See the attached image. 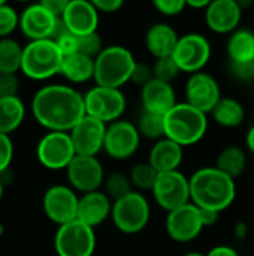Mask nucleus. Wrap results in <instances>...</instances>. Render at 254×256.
<instances>
[{"mask_svg": "<svg viewBox=\"0 0 254 256\" xmlns=\"http://www.w3.org/2000/svg\"><path fill=\"white\" fill-rule=\"evenodd\" d=\"M85 114L111 124L120 120L126 110V98L120 88L94 86L84 94Z\"/></svg>", "mask_w": 254, "mask_h": 256, "instance_id": "0eeeda50", "label": "nucleus"}, {"mask_svg": "<svg viewBox=\"0 0 254 256\" xmlns=\"http://www.w3.org/2000/svg\"><path fill=\"white\" fill-rule=\"evenodd\" d=\"M93 4L99 12L103 14H114L123 8V0H94Z\"/></svg>", "mask_w": 254, "mask_h": 256, "instance_id": "37998d69", "label": "nucleus"}, {"mask_svg": "<svg viewBox=\"0 0 254 256\" xmlns=\"http://www.w3.org/2000/svg\"><path fill=\"white\" fill-rule=\"evenodd\" d=\"M16 27H19V15H18V12L10 4L3 2L0 4V39L9 38V34Z\"/></svg>", "mask_w": 254, "mask_h": 256, "instance_id": "f704fd0d", "label": "nucleus"}, {"mask_svg": "<svg viewBox=\"0 0 254 256\" xmlns=\"http://www.w3.org/2000/svg\"><path fill=\"white\" fill-rule=\"evenodd\" d=\"M31 112L49 132H70L85 117L84 96L70 86H43L31 99Z\"/></svg>", "mask_w": 254, "mask_h": 256, "instance_id": "f257e3e1", "label": "nucleus"}, {"mask_svg": "<svg viewBox=\"0 0 254 256\" xmlns=\"http://www.w3.org/2000/svg\"><path fill=\"white\" fill-rule=\"evenodd\" d=\"M19 92L16 74H0V98H15Z\"/></svg>", "mask_w": 254, "mask_h": 256, "instance_id": "e433bc0d", "label": "nucleus"}, {"mask_svg": "<svg viewBox=\"0 0 254 256\" xmlns=\"http://www.w3.org/2000/svg\"><path fill=\"white\" fill-rule=\"evenodd\" d=\"M57 20L42 3H33L19 14V28L30 42L49 39Z\"/></svg>", "mask_w": 254, "mask_h": 256, "instance_id": "a211bd4d", "label": "nucleus"}, {"mask_svg": "<svg viewBox=\"0 0 254 256\" xmlns=\"http://www.w3.org/2000/svg\"><path fill=\"white\" fill-rule=\"evenodd\" d=\"M54 249L58 256H91L96 249L94 230L79 220L58 226Z\"/></svg>", "mask_w": 254, "mask_h": 256, "instance_id": "6e6552de", "label": "nucleus"}, {"mask_svg": "<svg viewBox=\"0 0 254 256\" xmlns=\"http://www.w3.org/2000/svg\"><path fill=\"white\" fill-rule=\"evenodd\" d=\"M151 80H154V74H153V68L144 64V63H136L135 69H133V74H132V78L130 81L135 82L136 86H147Z\"/></svg>", "mask_w": 254, "mask_h": 256, "instance_id": "ea45409f", "label": "nucleus"}, {"mask_svg": "<svg viewBox=\"0 0 254 256\" xmlns=\"http://www.w3.org/2000/svg\"><path fill=\"white\" fill-rule=\"evenodd\" d=\"M79 196L76 192L63 184H55L46 189L42 200L45 216L58 226L70 224L78 219Z\"/></svg>", "mask_w": 254, "mask_h": 256, "instance_id": "9b49d317", "label": "nucleus"}, {"mask_svg": "<svg viewBox=\"0 0 254 256\" xmlns=\"http://www.w3.org/2000/svg\"><path fill=\"white\" fill-rule=\"evenodd\" d=\"M150 204L141 192H132L112 202L111 219L115 228L124 234H138L148 225Z\"/></svg>", "mask_w": 254, "mask_h": 256, "instance_id": "423d86ee", "label": "nucleus"}, {"mask_svg": "<svg viewBox=\"0 0 254 256\" xmlns=\"http://www.w3.org/2000/svg\"><path fill=\"white\" fill-rule=\"evenodd\" d=\"M181 72L180 66L174 60V57H165V58H157L154 66H153V74L156 80H160L163 82H172L178 74Z\"/></svg>", "mask_w": 254, "mask_h": 256, "instance_id": "72a5a7b5", "label": "nucleus"}, {"mask_svg": "<svg viewBox=\"0 0 254 256\" xmlns=\"http://www.w3.org/2000/svg\"><path fill=\"white\" fill-rule=\"evenodd\" d=\"M153 4L160 14L166 16H175L187 8L186 0H156Z\"/></svg>", "mask_w": 254, "mask_h": 256, "instance_id": "58836bf2", "label": "nucleus"}, {"mask_svg": "<svg viewBox=\"0 0 254 256\" xmlns=\"http://www.w3.org/2000/svg\"><path fill=\"white\" fill-rule=\"evenodd\" d=\"M66 172L70 188L82 192V195L99 190V188L105 183L102 164L93 156H75L66 168Z\"/></svg>", "mask_w": 254, "mask_h": 256, "instance_id": "4468645a", "label": "nucleus"}, {"mask_svg": "<svg viewBox=\"0 0 254 256\" xmlns=\"http://www.w3.org/2000/svg\"><path fill=\"white\" fill-rule=\"evenodd\" d=\"M202 230L204 224L201 219V212L193 202L168 213L166 232L177 243H189L195 240Z\"/></svg>", "mask_w": 254, "mask_h": 256, "instance_id": "f3484780", "label": "nucleus"}, {"mask_svg": "<svg viewBox=\"0 0 254 256\" xmlns=\"http://www.w3.org/2000/svg\"><path fill=\"white\" fill-rule=\"evenodd\" d=\"M103 184H105V194L114 201H118L133 192L130 177L126 174H121V172L109 174L108 177H105Z\"/></svg>", "mask_w": 254, "mask_h": 256, "instance_id": "2f4dec72", "label": "nucleus"}, {"mask_svg": "<svg viewBox=\"0 0 254 256\" xmlns=\"http://www.w3.org/2000/svg\"><path fill=\"white\" fill-rule=\"evenodd\" d=\"M217 170L223 174L229 176L231 178H238L247 168V156L243 148L240 147H226L217 156Z\"/></svg>", "mask_w": 254, "mask_h": 256, "instance_id": "c85d7f7f", "label": "nucleus"}, {"mask_svg": "<svg viewBox=\"0 0 254 256\" xmlns=\"http://www.w3.org/2000/svg\"><path fill=\"white\" fill-rule=\"evenodd\" d=\"M141 135L136 124L127 120H117L106 128L103 150L117 160H124L133 156L139 147Z\"/></svg>", "mask_w": 254, "mask_h": 256, "instance_id": "ddd939ff", "label": "nucleus"}, {"mask_svg": "<svg viewBox=\"0 0 254 256\" xmlns=\"http://www.w3.org/2000/svg\"><path fill=\"white\" fill-rule=\"evenodd\" d=\"M63 58L64 56L54 40H31L22 50L21 72L30 80H48L61 72Z\"/></svg>", "mask_w": 254, "mask_h": 256, "instance_id": "39448f33", "label": "nucleus"}, {"mask_svg": "<svg viewBox=\"0 0 254 256\" xmlns=\"http://www.w3.org/2000/svg\"><path fill=\"white\" fill-rule=\"evenodd\" d=\"M22 50L24 46L12 38L0 39V74H16L21 70Z\"/></svg>", "mask_w": 254, "mask_h": 256, "instance_id": "c756f323", "label": "nucleus"}, {"mask_svg": "<svg viewBox=\"0 0 254 256\" xmlns=\"http://www.w3.org/2000/svg\"><path fill=\"white\" fill-rule=\"evenodd\" d=\"M129 177H130L133 188H136L139 190H153L159 174L147 162V164H138L136 166H133Z\"/></svg>", "mask_w": 254, "mask_h": 256, "instance_id": "473e14b6", "label": "nucleus"}, {"mask_svg": "<svg viewBox=\"0 0 254 256\" xmlns=\"http://www.w3.org/2000/svg\"><path fill=\"white\" fill-rule=\"evenodd\" d=\"M214 120L225 128H238L246 118V110L234 98H222L213 110Z\"/></svg>", "mask_w": 254, "mask_h": 256, "instance_id": "cd10ccee", "label": "nucleus"}, {"mask_svg": "<svg viewBox=\"0 0 254 256\" xmlns=\"http://www.w3.org/2000/svg\"><path fill=\"white\" fill-rule=\"evenodd\" d=\"M232 74L244 82L254 81V60L247 63H231Z\"/></svg>", "mask_w": 254, "mask_h": 256, "instance_id": "a19ab883", "label": "nucleus"}, {"mask_svg": "<svg viewBox=\"0 0 254 256\" xmlns=\"http://www.w3.org/2000/svg\"><path fill=\"white\" fill-rule=\"evenodd\" d=\"M151 192L156 202L168 213L192 202L190 178H187L180 171L159 174Z\"/></svg>", "mask_w": 254, "mask_h": 256, "instance_id": "9d476101", "label": "nucleus"}, {"mask_svg": "<svg viewBox=\"0 0 254 256\" xmlns=\"http://www.w3.org/2000/svg\"><path fill=\"white\" fill-rule=\"evenodd\" d=\"M1 234H3V226L0 225V236H1Z\"/></svg>", "mask_w": 254, "mask_h": 256, "instance_id": "3c124183", "label": "nucleus"}, {"mask_svg": "<svg viewBox=\"0 0 254 256\" xmlns=\"http://www.w3.org/2000/svg\"><path fill=\"white\" fill-rule=\"evenodd\" d=\"M201 212V219H202V224H204V228L205 226H211L214 225L217 220H219V212L216 210H210V208H199Z\"/></svg>", "mask_w": 254, "mask_h": 256, "instance_id": "c03bdc74", "label": "nucleus"}, {"mask_svg": "<svg viewBox=\"0 0 254 256\" xmlns=\"http://www.w3.org/2000/svg\"><path fill=\"white\" fill-rule=\"evenodd\" d=\"M186 4L189 8H193V9H202V8L207 9L210 2L208 0H186Z\"/></svg>", "mask_w": 254, "mask_h": 256, "instance_id": "49530a36", "label": "nucleus"}, {"mask_svg": "<svg viewBox=\"0 0 254 256\" xmlns=\"http://www.w3.org/2000/svg\"><path fill=\"white\" fill-rule=\"evenodd\" d=\"M208 129L207 114L193 108L187 102L177 104L165 116L166 138L180 144L181 147L199 142Z\"/></svg>", "mask_w": 254, "mask_h": 256, "instance_id": "7ed1b4c3", "label": "nucleus"}, {"mask_svg": "<svg viewBox=\"0 0 254 256\" xmlns=\"http://www.w3.org/2000/svg\"><path fill=\"white\" fill-rule=\"evenodd\" d=\"M61 20L73 34L84 36L97 32L99 10L96 9L93 2L70 0Z\"/></svg>", "mask_w": 254, "mask_h": 256, "instance_id": "aec40b11", "label": "nucleus"}, {"mask_svg": "<svg viewBox=\"0 0 254 256\" xmlns=\"http://www.w3.org/2000/svg\"><path fill=\"white\" fill-rule=\"evenodd\" d=\"M25 117V106L19 96L0 98V134L9 135L16 130Z\"/></svg>", "mask_w": 254, "mask_h": 256, "instance_id": "bb28decb", "label": "nucleus"}, {"mask_svg": "<svg viewBox=\"0 0 254 256\" xmlns=\"http://www.w3.org/2000/svg\"><path fill=\"white\" fill-rule=\"evenodd\" d=\"M141 100L145 111L166 116L175 105V92L172 84L163 82L160 80H151L141 90Z\"/></svg>", "mask_w": 254, "mask_h": 256, "instance_id": "4be33fe9", "label": "nucleus"}, {"mask_svg": "<svg viewBox=\"0 0 254 256\" xmlns=\"http://www.w3.org/2000/svg\"><path fill=\"white\" fill-rule=\"evenodd\" d=\"M184 256H207V255H204V254H199V252H192V254H187V255H184Z\"/></svg>", "mask_w": 254, "mask_h": 256, "instance_id": "8fccbe9b", "label": "nucleus"}, {"mask_svg": "<svg viewBox=\"0 0 254 256\" xmlns=\"http://www.w3.org/2000/svg\"><path fill=\"white\" fill-rule=\"evenodd\" d=\"M207 256H240L238 252L234 249V248H229V246H216L213 248Z\"/></svg>", "mask_w": 254, "mask_h": 256, "instance_id": "a18cd8bd", "label": "nucleus"}, {"mask_svg": "<svg viewBox=\"0 0 254 256\" xmlns=\"http://www.w3.org/2000/svg\"><path fill=\"white\" fill-rule=\"evenodd\" d=\"M67 81L70 82H85L88 80H94V58H90L84 54H72L63 58L61 72Z\"/></svg>", "mask_w": 254, "mask_h": 256, "instance_id": "393cba45", "label": "nucleus"}, {"mask_svg": "<svg viewBox=\"0 0 254 256\" xmlns=\"http://www.w3.org/2000/svg\"><path fill=\"white\" fill-rule=\"evenodd\" d=\"M241 16L243 8L235 0H214L205 9V21L216 33H234Z\"/></svg>", "mask_w": 254, "mask_h": 256, "instance_id": "6ab92c4d", "label": "nucleus"}, {"mask_svg": "<svg viewBox=\"0 0 254 256\" xmlns=\"http://www.w3.org/2000/svg\"><path fill=\"white\" fill-rule=\"evenodd\" d=\"M186 98L189 105L202 111L204 114H208L213 112L222 99V93L219 82L213 75L207 72H196L192 74L186 84Z\"/></svg>", "mask_w": 254, "mask_h": 256, "instance_id": "dca6fc26", "label": "nucleus"}, {"mask_svg": "<svg viewBox=\"0 0 254 256\" xmlns=\"http://www.w3.org/2000/svg\"><path fill=\"white\" fill-rule=\"evenodd\" d=\"M183 162V147L169 138L159 140L150 152L148 164L156 170L157 174L178 171Z\"/></svg>", "mask_w": 254, "mask_h": 256, "instance_id": "5701e85b", "label": "nucleus"}, {"mask_svg": "<svg viewBox=\"0 0 254 256\" xmlns=\"http://www.w3.org/2000/svg\"><path fill=\"white\" fill-rule=\"evenodd\" d=\"M180 36L177 32L165 22H157L153 24L145 36V44L148 51L157 58H165V57H172L177 45H178Z\"/></svg>", "mask_w": 254, "mask_h": 256, "instance_id": "b1692460", "label": "nucleus"}, {"mask_svg": "<svg viewBox=\"0 0 254 256\" xmlns=\"http://www.w3.org/2000/svg\"><path fill=\"white\" fill-rule=\"evenodd\" d=\"M106 124L85 114V117L69 132L76 156H93L103 150Z\"/></svg>", "mask_w": 254, "mask_h": 256, "instance_id": "2eb2a0df", "label": "nucleus"}, {"mask_svg": "<svg viewBox=\"0 0 254 256\" xmlns=\"http://www.w3.org/2000/svg\"><path fill=\"white\" fill-rule=\"evenodd\" d=\"M246 144H247L249 150L254 153V126L249 130V134H247V136H246Z\"/></svg>", "mask_w": 254, "mask_h": 256, "instance_id": "de8ad7c7", "label": "nucleus"}, {"mask_svg": "<svg viewBox=\"0 0 254 256\" xmlns=\"http://www.w3.org/2000/svg\"><path fill=\"white\" fill-rule=\"evenodd\" d=\"M111 212H112V202L105 192L96 190V192L84 194L82 196H79L76 220L94 230L111 216Z\"/></svg>", "mask_w": 254, "mask_h": 256, "instance_id": "412c9836", "label": "nucleus"}, {"mask_svg": "<svg viewBox=\"0 0 254 256\" xmlns=\"http://www.w3.org/2000/svg\"><path fill=\"white\" fill-rule=\"evenodd\" d=\"M231 63H247L254 60V33L247 28H237L228 40Z\"/></svg>", "mask_w": 254, "mask_h": 256, "instance_id": "a878e982", "label": "nucleus"}, {"mask_svg": "<svg viewBox=\"0 0 254 256\" xmlns=\"http://www.w3.org/2000/svg\"><path fill=\"white\" fill-rule=\"evenodd\" d=\"M136 129L141 136H145L148 140H162L166 138L165 130V116L154 114L150 111H142V114L138 117Z\"/></svg>", "mask_w": 254, "mask_h": 256, "instance_id": "7c9ffc66", "label": "nucleus"}, {"mask_svg": "<svg viewBox=\"0 0 254 256\" xmlns=\"http://www.w3.org/2000/svg\"><path fill=\"white\" fill-rule=\"evenodd\" d=\"M3 192H4V183H3L1 178H0V201H1V198H3Z\"/></svg>", "mask_w": 254, "mask_h": 256, "instance_id": "09e8293b", "label": "nucleus"}, {"mask_svg": "<svg viewBox=\"0 0 254 256\" xmlns=\"http://www.w3.org/2000/svg\"><path fill=\"white\" fill-rule=\"evenodd\" d=\"M172 57L180 66L181 72H202L211 57V45L204 34L187 33L180 36Z\"/></svg>", "mask_w": 254, "mask_h": 256, "instance_id": "f8f14e48", "label": "nucleus"}, {"mask_svg": "<svg viewBox=\"0 0 254 256\" xmlns=\"http://www.w3.org/2000/svg\"><path fill=\"white\" fill-rule=\"evenodd\" d=\"M36 156L39 164L46 170H66L76 156L69 132L45 134L37 142Z\"/></svg>", "mask_w": 254, "mask_h": 256, "instance_id": "1a4fd4ad", "label": "nucleus"}, {"mask_svg": "<svg viewBox=\"0 0 254 256\" xmlns=\"http://www.w3.org/2000/svg\"><path fill=\"white\" fill-rule=\"evenodd\" d=\"M136 63L138 62L127 48L121 45L105 46L94 58L96 86L120 88L130 81Z\"/></svg>", "mask_w": 254, "mask_h": 256, "instance_id": "20e7f679", "label": "nucleus"}, {"mask_svg": "<svg viewBox=\"0 0 254 256\" xmlns=\"http://www.w3.org/2000/svg\"><path fill=\"white\" fill-rule=\"evenodd\" d=\"M70 0H42L40 3L57 18H61Z\"/></svg>", "mask_w": 254, "mask_h": 256, "instance_id": "79ce46f5", "label": "nucleus"}, {"mask_svg": "<svg viewBox=\"0 0 254 256\" xmlns=\"http://www.w3.org/2000/svg\"><path fill=\"white\" fill-rule=\"evenodd\" d=\"M105 46L102 45V39L99 33H90L84 36H78V52L76 54H84L90 58H96Z\"/></svg>", "mask_w": 254, "mask_h": 256, "instance_id": "c9c22d12", "label": "nucleus"}, {"mask_svg": "<svg viewBox=\"0 0 254 256\" xmlns=\"http://www.w3.org/2000/svg\"><path fill=\"white\" fill-rule=\"evenodd\" d=\"M13 158V144L9 135L0 134V174L9 170Z\"/></svg>", "mask_w": 254, "mask_h": 256, "instance_id": "4c0bfd02", "label": "nucleus"}, {"mask_svg": "<svg viewBox=\"0 0 254 256\" xmlns=\"http://www.w3.org/2000/svg\"><path fill=\"white\" fill-rule=\"evenodd\" d=\"M235 195V180L216 166L201 168L190 177V198L199 208H210L220 213L234 202Z\"/></svg>", "mask_w": 254, "mask_h": 256, "instance_id": "f03ea898", "label": "nucleus"}, {"mask_svg": "<svg viewBox=\"0 0 254 256\" xmlns=\"http://www.w3.org/2000/svg\"><path fill=\"white\" fill-rule=\"evenodd\" d=\"M1 3H3V0H0V4H1Z\"/></svg>", "mask_w": 254, "mask_h": 256, "instance_id": "603ef678", "label": "nucleus"}]
</instances>
